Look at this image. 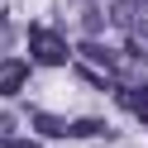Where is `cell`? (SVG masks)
<instances>
[{"label":"cell","instance_id":"obj_1","mask_svg":"<svg viewBox=\"0 0 148 148\" xmlns=\"http://www.w3.org/2000/svg\"><path fill=\"white\" fill-rule=\"evenodd\" d=\"M29 48H34V62H48V67H62V62H67V43L53 29H43V24L29 29Z\"/></svg>","mask_w":148,"mask_h":148},{"label":"cell","instance_id":"obj_2","mask_svg":"<svg viewBox=\"0 0 148 148\" xmlns=\"http://www.w3.org/2000/svg\"><path fill=\"white\" fill-rule=\"evenodd\" d=\"M24 81H29V62H5L0 67V96H14Z\"/></svg>","mask_w":148,"mask_h":148},{"label":"cell","instance_id":"obj_3","mask_svg":"<svg viewBox=\"0 0 148 148\" xmlns=\"http://www.w3.org/2000/svg\"><path fill=\"white\" fill-rule=\"evenodd\" d=\"M34 124H38V134H48V138H58V134H67V124H62L58 115H34Z\"/></svg>","mask_w":148,"mask_h":148},{"label":"cell","instance_id":"obj_4","mask_svg":"<svg viewBox=\"0 0 148 148\" xmlns=\"http://www.w3.org/2000/svg\"><path fill=\"white\" fill-rule=\"evenodd\" d=\"M67 134H77V138H96V134H105V124H100V119H77V124H67Z\"/></svg>","mask_w":148,"mask_h":148},{"label":"cell","instance_id":"obj_5","mask_svg":"<svg viewBox=\"0 0 148 148\" xmlns=\"http://www.w3.org/2000/svg\"><path fill=\"white\" fill-rule=\"evenodd\" d=\"M5 148H38V143H34V138H10Z\"/></svg>","mask_w":148,"mask_h":148}]
</instances>
